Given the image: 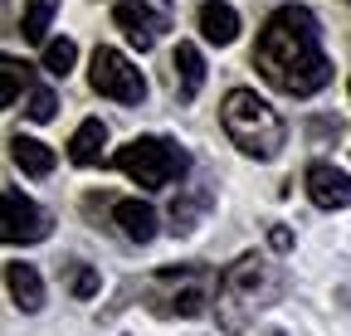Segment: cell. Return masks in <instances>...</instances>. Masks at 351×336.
Segmentation results:
<instances>
[{
    "label": "cell",
    "instance_id": "obj_6",
    "mask_svg": "<svg viewBox=\"0 0 351 336\" xmlns=\"http://www.w3.org/2000/svg\"><path fill=\"white\" fill-rule=\"evenodd\" d=\"M88 83H93V93H103V98H112V103H122V107H137V103L147 98L142 68H132V59H127L122 49H108V44L93 49Z\"/></svg>",
    "mask_w": 351,
    "mask_h": 336
},
{
    "label": "cell",
    "instance_id": "obj_13",
    "mask_svg": "<svg viewBox=\"0 0 351 336\" xmlns=\"http://www.w3.org/2000/svg\"><path fill=\"white\" fill-rule=\"evenodd\" d=\"M112 224L132 244H152L156 239V209L142 205V200H112Z\"/></svg>",
    "mask_w": 351,
    "mask_h": 336
},
{
    "label": "cell",
    "instance_id": "obj_24",
    "mask_svg": "<svg viewBox=\"0 0 351 336\" xmlns=\"http://www.w3.org/2000/svg\"><path fill=\"white\" fill-rule=\"evenodd\" d=\"M346 93H351V78H346Z\"/></svg>",
    "mask_w": 351,
    "mask_h": 336
},
{
    "label": "cell",
    "instance_id": "obj_10",
    "mask_svg": "<svg viewBox=\"0 0 351 336\" xmlns=\"http://www.w3.org/2000/svg\"><path fill=\"white\" fill-rule=\"evenodd\" d=\"M171 68H176V98L195 103L200 88H205V54L191 44V39H181V44L171 49Z\"/></svg>",
    "mask_w": 351,
    "mask_h": 336
},
{
    "label": "cell",
    "instance_id": "obj_16",
    "mask_svg": "<svg viewBox=\"0 0 351 336\" xmlns=\"http://www.w3.org/2000/svg\"><path fill=\"white\" fill-rule=\"evenodd\" d=\"M54 10H59V0H25V15H20V34H25V44H49Z\"/></svg>",
    "mask_w": 351,
    "mask_h": 336
},
{
    "label": "cell",
    "instance_id": "obj_8",
    "mask_svg": "<svg viewBox=\"0 0 351 336\" xmlns=\"http://www.w3.org/2000/svg\"><path fill=\"white\" fill-rule=\"evenodd\" d=\"M112 25L127 34V44H132V49H142V54L161 39V29H171L166 15L152 10V5H142V0H117V5H112Z\"/></svg>",
    "mask_w": 351,
    "mask_h": 336
},
{
    "label": "cell",
    "instance_id": "obj_4",
    "mask_svg": "<svg viewBox=\"0 0 351 336\" xmlns=\"http://www.w3.org/2000/svg\"><path fill=\"white\" fill-rule=\"evenodd\" d=\"M112 166L142 190H166L171 181H181L191 171V151L171 137H132L127 146H117Z\"/></svg>",
    "mask_w": 351,
    "mask_h": 336
},
{
    "label": "cell",
    "instance_id": "obj_5",
    "mask_svg": "<svg viewBox=\"0 0 351 336\" xmlns=\"http://www.w3.org/2000/svg\"><path fill=\"white\" fill-rule=\"evenodd\" d=\"M215 287L219 278L200 263H186V268H161L152 283H147V307L156 317H200L210 302H215Z\"/></svg>",
    "mask_w": 351,
    "mask_h": 336
},
{
    "label": "cell",
    "instance_id": "obj_17",
    "mask_svg": "<svg viewBox=\"0 0 351 336\" xmlns=\"http://www.w3.org/2000/svg\"><path fill=\"white\" fill-rule=\"evenodd\" d=\"M0 78H5V88H0V107H15V103H20V88H25V93L34 88L29 64H20L15 54H5V59H0Z\"/></svg>",
    "mask_w": 351,
    "mask_h": 336
},
{
    "label": "cell",
    "instance_id": "obj_19",
    "mask_svg": "<svg viewBox=\"0 0 351 336\" xmlns=\"http://www.w3.org/2000/svg\"><path fill=\"white\" fill-rule=\"evenodd\" d=\"M39 64H44V73H49V78H69L73 64H78V44H73V39H49Z\"/></svg>",
    "mask_w": 351,
    "mask_h": 336
},
{
    "label": "cell",
    "instance_id": "obj_21",
    "mask_svg": "<svg viewBox=\"0 0 351 336\" xmlns=\"http://www.w3.org/2000/svg\"><path fill=\"white\" fill-rule=\"evenodd\" d=\"M98 287H103V278H98V268H93V263H73V273H69V292H73L78 302H88Z\"/></svg>",
    "mask_w": 351,
    "mask_h": 336
},
{
    "label": "cell",
    "instance_id": "obj_20",
    "mask_svg": "<svg viewBox=\"0 0 351 336\" xmlns=\"http://www.w3.org/2000/svg\"><path fill=\"white\" fill-rule=\"evenodd\" d=\"M54 107H59V98H54V88H44V83H34V88L25 93V112H29V122H49Z\"/></svg>",
    "mask_w": 351,
    "mask_h": 336
},
{
    "label": "cell",
    "instance_id": "obj_9",
    "mask_svg": "<svg viewBox=\"0 0 351 336\" xmlns=\"http://www.w3.org/2000/svg\"><path fill=\"white\" fill-rule=\"evenodd\" d=\"M302 185H307V200L317 209H346L351 205V176L332 161H313L302 171Z\"/></svg>",
    "mask_w": 351,
    "mask_h": 336
},
{
    "label": "cell",
    "instance_id": "obj_1",
    "mask_svg": "<svg viewBox=\"0 0 351 336\" xmlns=\"http://www.w3.org/2000/svg\"><path fill=\"white\" fill-rule=\"evenodd\" d=\"M254 68L269 88L288 98H313L332 83V59L322 49V25L307 5H278L258 29Z\"/></svg>",
    "mask_w": 351,
    "mask_h": 336
},
{
    "label": "cell",
    "instance_id": "obj_12",
    "mask_svg": "<svg viewBox=\"0 0 351 336\" xmlns=\"http://www.w3.org/2000/svg\"><path fill=\"white\" fill-rule=\"evenodd\" d=\"M10 161L20 166L25 176H34V181H44V176H54V166H59L54 146H44L39 137H25V132H15V137H10Z\"/></svg>",
    "mask_w": 351,
    "mask_h": 336
},
{
    "label": "cell",
    "instance_id": "obj_7",
    "mask_svg": "<svg viewBox=\"0 0 351 336\" xmlns=\"http://www.w3.org/2000/svg\"><path fill=\"white\" fill-rule=\"evenodd\" d=\"M54 234V215L39 200H29L20 185H5V244H44Z\"/></svg>",
    "mask_w": 351,
    "mask_h": 336
},
{
    "label": "cell",
    "instance_id": "obj_15",
    "mask_svg": "<svg viewBox=\"0 0 351 336\" xmlns=\"http://www.w3.org/2000/svg\"><path fill=\"white\" fill-rule=\"evenodd\" d=\"M103 146H108V122L103 117H88V122H78V132L69 142V161L73 166H98Z\"/></svg>",
    "mask_w": 351,
    "mask_h": 336
},
{
    "label": "cell",
    "instance_id": "obj_23",
    "mask_svg": "<svg viewBox=\"0 0 351 336\" xmlns=\"http://www.w3.org/2000/svg\"><path fill=\"white\" fill-rule=\"evenodd\" d=\"M156 5H171V0H156Z\"/></svg>",
    "mask_w": 351,
    "mask_h": 336
},
{
    "label": "cell",
    "instance_id": "obj_14",
    "mask_svg": "<svg viewBox=\"0 0 351 336\" xmlns=\"http://www.w3.org/2000/svg\"><path fill=\"white\" fill-rule=\"evenodd\" d=\"M5 283H10V302L20 307V312H39L44 307V278H39V268L34 263H5Z\"/></svg>",
    "mask_w": 351,
    "mask_h": 336
},
{
    "label": "cell",
    "instance_id": "obj_22",
    "mask_svg": "<svg viewBox=\"0 0 351 336\" xmlns=\"http://www.w3.org/2000/svg\"><path fill=\"white\" fill-rule=\"evenodd\" d=\"M269 244L278 248V254H288V248H293V229H288V224H274V229H269Z\"/></svg>",
    "mask_w": 351,
    "mask_h": 336
},
{
    "label": "cell",
    "instance_id": "obj_3",
    "mask_svg": "<svg viewBox=\"0 0 351 336\" xmlns=\"http://www.w3.org/2000/svg\"><path fill=\"white\" fill-rule=\"evenodd\" d=\"M219 122H225V137L254 161H274L288 142L278 107L269 98H258L254 88H230L225 103H219Z\"/></svg>",
    "mask_w": 351,
    "mask_h": 336
},
{
    "label": "cell",
    "instance_id": "obj_18",
    "mask_svg": "<svg viewBox=\"0 0 351 336\" xmlns=\"http://www.w3.org/2000/svg\"><path fill=\"white\" fill-rule=\"evenodd\" d=\"M210 205V190L200 185V190H191V195H181V200H176L171 205V229L176 234H191L195 224H200V209Z\"/></svg>",
    "mask_w": 351,
    "mask_h": 336
},
{
    "label": "cell",
    "instance_id": "obj_2",
    "mask_svg": "<svg viewBox=\"0 0 351 336\" xmlns=\"http://www.w3.org/2000/svg\"><path fill=\"white\" fill-rule=\"evenodd\" d=\"M283 292V273L278 263L258 259V254H239L225 273H219V287H215V317L225 331H244L258 312H269Z\"/></svg>",
    "mask_w": 351,
    "mask_h": 336
},
{
    "label": "cell",
    "instance_id": "obj_11",
    "mask_svg": "<svg viewBox=\"0 0 351 336\" xmlns=\"http://www.w3.org/2000/svg\"><path fill=\"white\" fill-rule=\"evenodd\" d=\"M195 20H200V34L210 39V44H219V49L239 39V10L230 5V0H205Z\"/></svg>",
    "mask_w": 351,
    "mask_h": 336
},
{
    "label": "cell",
    "instance_id": "obj_25",
    "mask_svg": "<svg viewBox=\"0 0 351 336\" xmlns=\"http://www.w3.org/2000/svg\"><path fill=\"white\" fill-rule=\"evenodd\" d=\"M269 336H278V331H269Z\"/></svg>",
    "mask_w": 351,
    "mask_h": 336
}]
</instances>
